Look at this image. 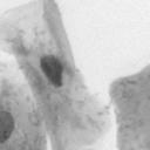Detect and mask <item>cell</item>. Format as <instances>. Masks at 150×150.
<instances>
[{
	"instance_id": "7a4b0ae2",
	"label": "cell",
	"mask_w": 150,
	"mask_h": 150,
	"mask_svg": "<svg viewBox=\"0 0 150 150\" xmlns=\"http://www.w3.org/2000/svg\"><path fill=\"white\" fill-rule=\"evenodd\" d=\"M14 130V118L11 112L0 111V143L9 138Z\"/></svg>"
},
{
	"instance_id": "6da1fadb",
	"label": "cell",
	"mask_w": 150,
	"mask_h": 150,
	"mask_svg": "<svg viewBox=\"0 0 150 150\" xmlns=\"http://www.w3.org/2000/svg\"><path fill=\"white\" fill-rule=\"evenodd\" d=\"M40 64L47 79L55 87H61L62 86V71H63L61 62L53 55H46V56H42Z\"/></svg>"
}]
</instances>
